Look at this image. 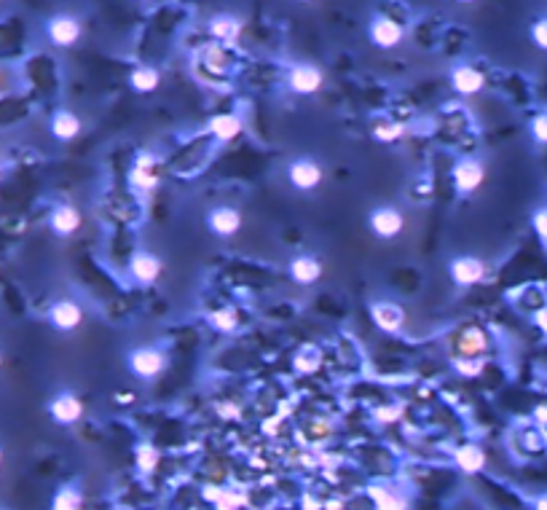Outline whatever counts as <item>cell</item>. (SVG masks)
<instances>
[{
  "label": "cell",
  "instance_id": "1",
  "mask_svg": "<svg viewBox=\"0 0 547 510\" xmlns=\"http://www.w3.org/2000/svg\"><path fill=\"white\" fill-rule=\"evenodd\" d=\"M126 366L137 379H158L167 368V357L156 346H137L126 357Z\"/></svg>",
  "mask_w": 547,
  "mask_h": 510
},
{
  "label": "cell",
  "instance_id": "2",
  "mask_svg": "<svg viewBox=\"0 0 547 510\" xmlns=\"http://www.w3.org/2000/svg\"><path fill=\"white\" fill-rule=\"evenodd\" d=\"M324 178V169L319 161H314L309 156H301V159H295L287 164V180H290V186L295 191H303V194H309L314 191Z\"/></svg>",
  "mask_w": 547,
  "mask_h": 510
},
{
  "label": "cell",
  "instance_id": "3",
  "mask_svg": "<svg viewBox=\"0 0 547 510\" xmlns=\"http://www.w3.org/2000/svg\"><path fill=\"white\" fill-rule=\"evenodd\" d=\"M368 226L379 239H397L402 229H405V215L392 204H379L376 210L370 212Z\"/></svg>",
  "mask_w": 547,
  "mask_h": 510
},
{
  "label": "cell",
  "instance_id": "4",
  "mask_svg": "<svg viewBox=\"0 0 547 510\" xmlns=\"http://www.w3.org/2000/svg\"><path fill=\"white\" fill-rule=\"evenodd\" d=\"M83 400L76 395V392H70V389H62V392H56L54 398L48 400V414H51V419L56 424H76V421L83 419Z\"/></svg>",
  "mask_w": 547,
  "mask_h": 510
},
{
  "label": "cell",
  "instance_id": "5",
  "mask_svg": "<svg viewBox=\"0 0 547 510\" xmlns=\"http://www.w3.org/2000/svg\"><path fill=\"white\" fill-rule=\"evenodd\" d=\"M448 274L459 288H472L486 277V264L475 255H459L448 264Z\"/></svg>",
  "mask_w": 547,
  "mask_h": 510
},
{
  "label": "cell",
  "instance_id": "6",
  "mask_svg": "<svg viewBox=\"0 0 547 510\" xmlns=\"http://www.w3.org/2000/svg\"><path fill=\"white\" fill-rule=\"evenodd\" d=\"M207 229L215 236H220V239H231L242 229V212L236 210V207L220 204V207L210 210V215H207Z\"/></svg>",
  "mask_w": 547,
  "mask_h": 510
},
{
  "label": "cell",
  "instance_id": "7",
  "mask_svg": "<svg viewBox=\"0 0 547 510\" xmlns=\"http://www.w3.org/2000/svg\"><path fill=\"white\" fill-rule=\"evenodd\" d=\"M370 317H373V325L379 328L381 333H400L405 328V309L397 306L394 301H376L370 306Z\"/></svg>",
  "mask_w": 547,
  "mask_h": 510
},
{
  "label": "cell",
  "instance_id": "8",
  "mask_svg": "<svg viewBox=\"0 0 547 510\" xmlns=\"http://www.w3.org/2000/svg\"><path fill=\"white\" fill-rule=\"evenodd\" d=\"M161 271H164L161 258L153 253H145V250L134 253L132 261H129V274H132V279L134 282H140V285H145V288L161 279Z\"/></svg>",
  "mask_w": 547,
  "mask_h": 510
},
{
  "label": "cell",
  "instance_id": "9",
  "mask_svg": "<svg viewBox=\"0 0 547 510\" xmlns=\"http://www.w3.org/2000/svg\"><path fill=\"white\" fill-rule=\"evenodd\" d=\"M81 33H83V27H81L78 19L70 16V14H59V16H54V19L48 22V38H51V44L59 46V49L76 46Z\"/></svg>",
  "mask_w": 547,
  "mask_h": 510
},
{
  "label": "cell",
  "instance_id": "10",
  "mask_svg": "<svg viewBox=\"0 0 547 510\" xmlns=\"http://www.w3.org/2000/svg\"><path fill=\"white\" fill-rule=\"evenodd\" d=\"M48 322L54 325L56 331L70 333V331H76L81 322H83V309H81L76 301L62 299V301H56L54 306L48 309Z\"/></svg>",
  "mask_w": 547,
  "mask_h": 510
},
{
  "label": "cell",
  "instance_id": "11",
  "mask_svg": "<svg viewBox=\"0 0 547 510\" xmlns=\"http://www.w3.org/2000/svg\"><path fill=\"white\" fill-rule=\"evenodd\" d=\"M483 178H486V169H483V164L478 159H461V161L454 166V186H456L461 194L478 191Z\"/></svg>",
  "mask_w": 547,
  "mask_h": 510
},
{
  "label": "cell",
  "instance_id": "12",
  "mask_svg": "<svg viewBox=\"0 0 547 510\" xmlns=\"http://www.w3.org/2000/svg\"><path fill=\"white\" fill-rule=\"evenodd\" d=\"M287 81H290V89L295 94H317L324 84V73L314 65H295Z\"/></svg>",
  "mask_w": 547,
  "mask_h": 510
},
{
  "label": "cell",
  "instance_id": "13",
  "mask_svg": "<svg viewBox=\"0 0 547 510\" xmlns=\"http://www.w3.org/2000/svg\"><path fill=\"white\" fill-rule=\"evenodd\" d=\"M287 271H290V279L292 282H298V285H314L317 279L322 277V261H317L314 255H295L290 261V266H287Z\"/></svg>",
  "mask_w": 547,
  "mask_h": 510
},
{
  "label": "cell",
  "instance_id": "14",
  "mask_svg": "<svg viewBox=\"0 0 547 510\" xmlns=\"http://www.w3.org/2000/svg\"><path fill=\"white\" fill-rule=\"evenodd\" d=\"M370 41L379 49H394L402 41V24L389 19V16H379L370 24Z\"/></svg>",
  "mask_w": 547,
  "mask_h": 510
},
{
  "label": "cell",
  "instance_id": "15",
  "mask_svg": "<svg viewBox=\"0 0 547 510\" xmlns=\"http://www.w3.org/2000/svg\"><path fill=\"white\" fill-rule=\"evenodd\" d=\"M51 231L56 236H73V234L81 229V212L78 207H73V204H59L54 212H51Z\"/></svg>",
  "mask_w": 547,
  "mask_h": 510
},
{
  "label": "cell",
  "instance_id": "16",
  "mask_svg": "<svg viewBox=\"0 0 547 510\" xmlns=\"http://www.w3.org/2000/svg\"><path fill=\"white\" fill-rule=\"evenodd\" d=\"M483 84H486L483 73H478L475 67H469V65H459L456 70L451 73V86H454L459 94H464V97L478 94V91L483 89Z\"/></svg>",
  "mask_w": 547,
  "mask_h": 510
},
{
  "label": "cell",
  "instance_id": "17",
  "mask_svg": "<svg viewBox=\"0 0 547 510\" xmlns=\"http://www.w3.org/2000/svg\"><path fill=\"white\" fill-rule=\"evenodd\" d=\"M132 186L137 191H153L158 186V175H156V159L150 154H143L137 159V164H134L132 175Z\"/></svg>",
  "mask_w": 547,
  "mask_h": 510
},
{
  "label": "cell",
  "instance_id": "18",
  "mask_svg": "<svg viewBox=\"0 0 547 510\" xmlns=\"http://www.w3.org/2000/svg\"><path fill=\"white\" fill-rule=\"evenodd\" d=\"M81 119L76 116L73 111H56L54 116H51V134H54L59 143H70V140H76L81 134Z\"/></svg>",
  "mask_w": 547,
  "mask_h": 510
},
{
  "label": "cell",
  "instance_id": "19",
  "mask_svg": "<svg viewBox=\"0 0 547 510\" xmlns=\"http://www.w3.org/2000/svg\"><path fill=\"white\" fill-rule=\"evenodd\" d=\"M242 129H245V124H242V119L234 116V113H218V116L210 119V132H213V137L220 140V143L236 140V137L242 134Z\"/></svg>",
  "mask_w": 547,
  "mask_h": 510
},
{
  "label": "cell",
  "instance_id": "20",
  "mask_svg": "<svg viewBox=\"0 0 547 510\" xmlns=\"http://www.w3.org/2000/svg\"><path fill=\"white\" fill-rule=\"evenodd\" d=\"M204 497L215 505V510H239L247 502V497L236 489L225 486H207L204 489Z\"/></svg>",
  "mask_w": 547,
  "mask_h": 510
},
{
  "label": "cell",
  "instance_id": "21",
  "mask_svg": "<svg viewBox=\"0 0 547 510\" xmlns=\"http://www.w3.org/2000/svg\"><path fill=\"white\" fill-rule=\"evenodd\" d=\"M242 30H245V24L239 22L236 16H231V14H218L213 22H210V33H213V38L223 41V44H234V41H239Z\"/></svg>",
  "mask_w": 547,
  "mask_h": 510
},
{
  "label": "cell",
  "instance_id": "22",
  "mask_svg": "<svg viewBox=\"0 0 547 510\" xmlns=\"http://www.w3.org/2000/svg\"><path fill=\"white\" fill-rule=\"evenodd\" d=\"M454 462H456L459 470H464V473H481L483 467H486V454H483L481 446L475 444H467V446H459L456 454H454Z\"/></svg>",
  "mask_w": 547,
  "mask_h": 510
},
{
  "label": "cell",
  "instance_id": "23",
  "mask_svg": "<svg viewBox=\"0 0 547 510\" xmlns=\"http://www.w3.org/2000/svg\"><path fill=\"white\" fill-rule=\"evenodd\" d=\"M370 499L376 510H408V499L392 486H370Z\"/></svg>",
  "mask_w": 547,
  "mask_h": 510
},
{
  "label": "cell",
  "instance_id": "24",
  "mask_svg": "<svg viewBox=\"0 0 547 510\" xmlns=\"http://www.w3.org/2000/svg\"><path fill=\"white\" fill-rule=\"evenodd\" d=\"M129 84H132L134 91H140V94H150V91L158 89V84H161V76H158L156 67L150 65H140L132 70V76H129Z\"/></svg>",
  "mask_w": 547,
  "mask_h": 510
},
{
  "label": "cell",
  "instance_id": "25",
  "mask_svg": "<svg viewBox=\"0 0 547 510\" xmlns=\"http://www.w3.org/2000/svg\"><path fill=\"white\" fill-rule=\"evenodd\" d=\"M483 349H486V336L478 328H469V331L461 333L459 339V352L461 357H481Z\"/></svg>",
  "mask_w": 547,
  "mask_h": 510
},
{
  "label": "cell",
  "instance_id": "26",
  "mask_svg": "<svg viewBox=\"0 0 547 510\" xmlns=\"http://www.w3.org/2000/svg\"><path fill=\"white\" fill-rule=\"evenodd\" d=\"M158 462H161V451H158L156 446H150V444H143V446H137L134 449V467L140 470V473H153L158 467Z\"/></svg>",
  "mask_w": 547,
  "mask_h": 510
},
{
  "label": "cell",
  "instance_id": "27",
  "mask_svg": "<svg viewBox=\"0 0 547 510\" xmlns=\"http://www.w3.org/2000/svg\"><path fill=\"white\" fill-rule=\"evenodd\" d=\"M83 508V494L76 486H62L51 499V510H81Z\"/></svg>",
  "mask_w": 547,
  "mask_h": 510
},
{
  "label": "cell",
  "instance_id": "28",
  "mask_svg": "<svg viewBox=\"0 0 547 510\" xmlns=\"http://www.w3.org/2000/svg\"><path fill=\"white\" fill-rule=\"evenodd\" d=\"M292 366H295L298 374H314L317 368L322 366V352L317 346H303L301 352L295 355V360H292Z\"/></svg>",
  "mask_w": 547,
  "mask_h": 510
},
{
  "label": "cell",
  "instance_id": "29",
  "mask_svg": "<svg viewBox=\"0 0 547 510\" xmlns=\"http://www.w3.org/2000/svg\"><path fill=\"white\" fill-rule=\"evenodd\" d=\"M210 325H213L215 331L218 333H234L236 331V325H239V314H236L234 309H215L213 314H210Z\"/></svg>",
  "mask_w": 547,
  "mask_h": 510
},
{
  "label": "cell",
  "instance_id": "30",
  "mask_svg": "<svg viewBox=\"0 0 547 510\" xmlns=\"http://www.w3.org/2000/svg\"><path fill=\"white\" fill-rule=\"evenodd\" d=\"M454 368L461 376H481L483 374V360L481 357H454Z\"/></svg>",
  "mask_w": 547,
  "mask_h": 510
},
{
  "label": "cell",
  "instance_id": "31",
  "mask_svg": "<svg viewBox=\"0 0 547 510\" xmlns=\"http://www.w3.org/2000/svg\"><path fill=\"white\" fill-rule=\"evenodd\" d=\"M402 124H392V121H381L376 129H373V137L376 140H381V143H392V140H397V137H402Z\"/></svg>",
  "mask_w": 547,
  "mask_h": 510
},
{
  "label": "cell",
  "instance_id": "32",
  "mask_svg": "<svg viewBox=\"0 0 547 510\" xmlns=\"http://www.w3.org/2000/svg\"><path fill=\"white\" fill-rule=\"evenodd\" d=\"M531 35H534L536 46L547 49V19H539V22L534 24V30H531Z\"/></svg>",
  "mask_w": 547,
  "mask_h": 510
},
{
  "label": "cell",
  "instance_id": "33",
  "mask_svg": "<svg viewBox=\"0 0 547 510\" xmlns=\"http://www.w3.org/2000/svg\"><path fill=\"white\" fill-rule=\"evenodd\" d=\"M531 129H534V137L539 143H547V116H539Z\"/></svg>",
  "mask_w": 547,
  "mask_h": 510
},
{
  "label": "cell",
  "instance_id": "34",
  "mask_svg": "<svg viewBox=\"0 0 547 510\" xmlns=\"http://www.w3.org/2000/svg\"><path fill=\"white\" fill-rule=\"evenodd\" d=\"M534 229L542 239H547V210H539L534 215Z\"/></svg>",
  "mask_w": 547,
  "mask_h": 510
},
{
  "label": "cell",
  "instance_id": "35",
  "mask_svg": "<svg viewBox=\"0 0 547 510\" xmlns=\"http://www.w3.org/2000/svg\"><path fill=\"white\" fill-rule=\"evenodd\" d=\"M534 322H536V328H542V331L547 333V309H542V311H536V317H534Z\"/></svg>",
  "mask_w": 547,
  "mask_h": 510
},
{
  "label": "cell",
  "instance_id": "36",
  "mask_svg": "<svg viewBox=\"0 0 547 510\" xmlns=\"http://www.w3.org/2000/svg\"><path fill=\"white\" fill-rule=\"evenodd\" d=\"M536 510H547V494L536 499Z\"/></svg>",
  "mask_w": 547,
  "mask_h": 510
},
{
  "label": "cell",
  "instance_id": "37",
  "mask_svg": "<svg viewBox=\"0 0 547 510\" xmlns=\"http://www.w3.org/2000/svg\"><path fill=\"white\" fill-rule=\"evenodd\" d=\"M459 3H475V0H459Z\"/></svg>",
  "mask_w": 547,
  "mask_h": 510
},
{
  "label": "cell",
  "instance_id": "38",
  "mask_svg": "<svg viewBox=\"0 0 547 510\" xmlns=\"http://www.w3.org/2000/svg\"><path fill=\"white\" fill-rule=\"evenodd\" d=\"M0 465H3V449H0Z\"/></svg>",
  "mask_w": 547,
  "mask_h": 510
},
{
  "label": "cell",
  "instance_id": "39",
  "mask_svg": "<svg viewBox=\"0 0 547 510\" xmlns=\"http://www.w3.org/2000/svg\"><path fill=\"white\" fill-rule=\"evenodd\" d=\"M0 368H3V355H0Z\"/></svg>",
  "mask_w": 547,
  "mask_h": 510
},
{
  "label": "cell",
  "instance_id": "40",
  "mask_svg": "<svg viewBox=\"0 0 547 510\" xmlns=\"http://www.w3.org/2000/svg\"><path fill=\"white\" fill-rule=\"evenodd\" d=\"M301 3H309V0H301Z\"/></svg>",
  "mask_w": 547,
  "mask_h": 510
}]
</instances>
